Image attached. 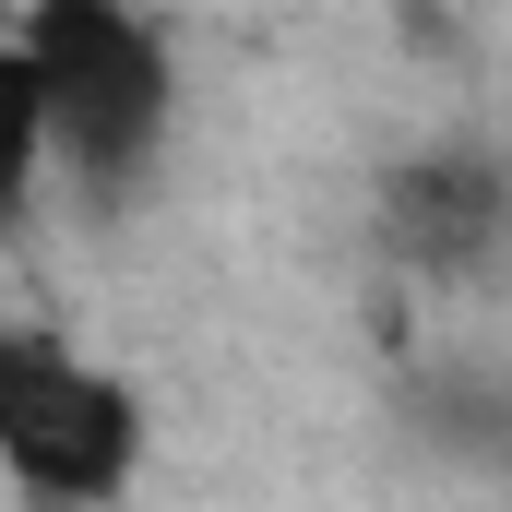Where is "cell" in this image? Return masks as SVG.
I'll return each mask as SVG.
<instances>
[{
  "label": "cell",
  "mask_w": 512,
  "mask_h": 512,
  "mask_svg": "<svg viewBox=\"0 0 512 512\" xmlns=\"http://www.w3.org/2000/svg\"><path fill=\"white\" fill-rule=\"evenodd\" d=\"M24 72H36V120H48V167L84 203H131L167 155L179 120V60L155 36V12L131 0H36L12 24Z\"/></svg>",
  "instance_id": "1"
},
{
  "label": "cell",
  "mask_w": 512,
  "mask_h": 512,
  "mask_svg": "<svg viewBox=\"0 0 512 512\" xmlns=\"http://www.w3.org/2000/svg\"><path fill=\"white\" fill-rule=\"evenodd\" d=\"M143 465V405L48 322H0V477L48 512H96Z\"/></svg>",
  "instance_id": "2"
},
{
  "label": "cell",
  "mask_w": 512,
  "mask_h": 512,
  "mask_svg": "<svg viewBox=\"0 0 512 512\" xmlns=\"http://www.w3.org/2000/svg\"><path fill=\"white\" fill-rule=\"evenodd\" d=\"M382 239L417 274H465V262H489L512 239V167L489 143H429V155H405L382 179Z\"/></svg>",
  "instance_id": "3"
},
{
  "label": "cell",
  "mask_w": 512,
  "mask_h": 512,
  "mask_svg": "<svg viewBox=\"0 0 512 512\" xmlns=\"http://www.w3.org/2000/svg\"><path fill=\"white\" fill-rule=\"evenodd\" d=\"M417 417H429V441L512 465V382L501 370H429V382H417Z\"/></svg>",
  "instance_id": "4"
},
{
  "label": "cell",
  "mask_w": 512,
  "mask_h": 512,
  "mask_svg": "<svg viewBox=\"0 0 512 512\" xmlns=\"http://www.w3.org/2000/svg\"><path fill=\"white\" fill-rule=\"evenodd\" d=\"M36 179H48V120H36V72L24 48L0 36V239L36 215Z\"/></svg>",
  "instance_id": "5"
}]
</instances>
